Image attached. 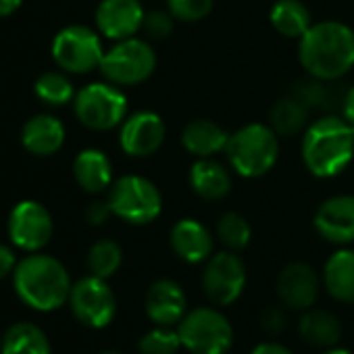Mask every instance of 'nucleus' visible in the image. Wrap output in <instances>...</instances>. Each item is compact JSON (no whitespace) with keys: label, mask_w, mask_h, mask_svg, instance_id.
<instances>
[{"label":"nucleus","mask_w":354,"mask_h":354,"mask_svg":"<svg viewBox=\"0 0 354 354\" xmlns=\"http://www.w3.org/2000/svg\"><path fill=\"white\" fill-rule=\"evenodd\" d=\"M298 59L310 77L335 82L354 67V32L342 21H319L300 38Z\"/></svg>","instance_id":"1"},{"label":"nucleus","mask_w":354,"mask_h":354,"mask_svg":"<svg viewBox=\"0 0 354 354\" xmlns=\"http://www.w3.org/2000/svg\"><path fill=\"white\" fill-rule=\"evenodd\" d=\"M352 158L354 125L337 115H325L308 123L302 136V160L315 177H335Z\"/></svg>","instance_id":"2"},{"label":"nucleus","mask_w":354,"mask_h":354,"mask_svg":"<svg viewBox=\"0 0 354 354\" xmlns=\"http://www.w3.org/2000/svg\"><path fill=\"white\" fill-rule=\"evenodd\" d=\"M13 286L17 296L28 306L44 313L57 310L69 302L73 288L65 265L59 259L40 252H34L17 263L13 271Z\"/></svg>","instance_id":"3"},{"label":"nucleus","mask_w":354,"mask_h":354,"mask_svg":"<svg viewBox=\"0 0 354 354\" xmlns=\"http://www.w3.org/2000/svg\"><path fill=\"white\" fill-rule=\"evenodd\" d=\"M232 169L242 177H263L269 173L279 156V136L271 125L248 123L230 133L225 148Z\"/></svg>","instance_id":"4"},{"label":"nucleus","mask_w":354,"mask_h":354,"mask_svg":"<svg viewBox=\"0 0 354 354\" xmlns=\"http://www.w3.org/2000/svg\"><path fill=\"white\" fill-rule=\"evenodd\" d=\"M109 205L113 215L131 225L152 223L162 211L158 188L142 175H123L109 188Z\"/></svg>","instance_id":"5"},{"label":"nucleus","mask_w":354,"mask_h":354,"mask_svg":"<svg viewBox=\"0 0 354 354\" xmlns=\"http://www.w3.org/2000/svg\"><path fill=\"white\" fill-rule=\"evenodd\" d=\"M75 115L88 129L109 131L119 127L127 117V98L119 86L96 82L84 86L73 98Z\"/></svg>","instance_id":"6"},{"label":"nucleus","mask_w":354,"mask_h":354,"mask_svg":"<svg viewBox=\"0 0 354 354\" xmlns=\"http://www.w3.org/2000/svg\"><path fill=\"white\" fill-rule=\"evenodd\" d=\"M100 73L115 86H138L146 82L156 69V55L146 40L125 38L113 48L104 50Z\"/></svg>","instance_id":"7"},{"label":"nucleus","mask_w":354,"mask_h":354,"mask_svg":"<svg viewBox=\"0 0 354 354\" xmlns=\"http://www.w3.org/2000/svg\"><path fill=\"white\" fill-rule=\"evenodd\" d=\"M177 333L192 354H227L234 329L227 317L215 308H194L177 323Z\"/></svg>","instance_id":"8"},{"label":"nucleus","mask_w":354,"mask_h":354,"mask_svg":"<svg viewBox=\"0 0 354 354\" xmlns=\"http://www.w3.org/2000/svg\"><path fill=\"white\" fill-rule=\"evenodd\" d=\"M104 48L98 32L86 26H67L53 40V59L67 73H90L100 67Z\"/></svg>","instance_id":"9"},{"label":"nucleus","mask_w":354,"mask_h":354,"mask_svg":"<svg viewBox=\"0 0 354 354\" xmlns=\"http://www.w3.org/2000/svg\"><path fill=\"white\" fill-rule=\"evenodd\" d=\"M246 286V267L234 250L213 254L203 271V290L207 298L219 306H227L240 298Z\"/></svg>","instance_id":"10"},{"label":"nucleus","mask_w":354,"mask_h":354,"mask_svg":"<svg viewBox=\"0 0 354 354\" xmlns=\"http://www.w3.org/2000/svg\"><path fill=\"white\" fill-rule=\"evenodd\" d=\"M69 306L84 325L102 329L113 321L117 310V300L106 279L88 275L77 283H73L69 294Z\"/></svg>","instance_id":"11"},{"label":"nucleus","mask_w":354,"mask_h":354,"mask_svg":"<svg viewBox=\"0 0 354 354\" xmlns=\"http://www.w3.org/2000/svg\"><path fill=\"white\" fill-rule=\"evenodd\" d=\"M53 217L38 201H21L9 215V238L11 242L28 252L42 250L53 238Z\"/></svg>","instance_id":"12"},{"label":"nucleus","mask_w":354,"mask_h":354,"mask_svg":"<svg viewBox=\"0 0 354 354\" xmlns=\"http://www.w3.org/2000/svg\"><path fill=\"white\" fill-rule=\"evenodd\" d=\"M119 127L121 150L136 158L154 154L162 146L167 136V125L162 117L152 111H138L133 115H127Z\"/></svg>","instance_id":"13"},{"label":"nucleus","mask_w":354,"mask_h":354,"mask_svg":"<svg viewBox=\"0 0 354 354\" xmlns=\"http://www.w3.org/2000/svg\"><path fill=\"white\" fill-rule=\"evenodd\" d=\"M144 15L140 0H102L96 9V28L109 40L119 42L142 30Z\"/></svg>","instance_id":"14"},{"label":"nucleus","mask_w":354,"mask_h":354,"mask_svg":"<svg viewBox=\"0 0 354 354\" xmlns=\"http://www.w3.org/2000/svg\"><path fill=\"white\" fill-rule=\"evenodd\" d=\"M315 230L331 244L354 242V196L339 194L327 198L315 215Z\"/></svg>","instance_id":"15"},{"label":"nucleus","mask_w":354,"mask_h":354,"mask_svg":"<svg viewBox=\"0 0 354 354\" xmlns=\"http://www.w3.org/2000/svg\"><path fill=\"white\" fill-rule=\"evenodd\" d=\"M146 315L152 323L169 327L186 317L188 300L182 286L173 279H158L146 292Z\"/></svg>","instance_id":"16"},{"label":"nucleus","mask_w":354,"mask_h":354,"mask_svg":"<svg viewBox=\"0 0 354 354\" xmlns=\"http://www.w3.org/2000/svg\"><path fill=\"white\" fill-rule=\"evenodd\" d=\"M319 294V277L306 263H290L277 277L279 300L294 310H306Z\"/></svg>","instance_id":"17"},{"label":"nucleus","mask_w":354,"mask_h":354,"mask_svg":"<svg viewBox=\"0 0 354 354\" xmlns=\"http://www.w3.org/2000/svg\"><path fill=\"white\" fill-rule=\"evenodd\" d=\"M173 252L186 263H203L213 257V236L196 219H180L169 236Z\"/></svg>","instance_id":"18"},{"label":"nucleus","mask_w":354,"mask_h":354,"mask_svg":"<svg viewBox=\"0 0 354 354\" xmlns=\"http://www.w3.org/2000/svg\"><path fill=\"white\" fill-rule=\"evenodd\" d=\"M21 144L36 156H50L65 144V125L55 115H36L24 125Z\"/></svg>","instance_id":"19"},{"label":"nucleus","mask_w":354,"mask_h":354,"mask_svg":"<svg viewBox=\"0 0 354 354\" xmlns=\"http://www.w3.org/2000/svg\"><path fill=\"white\" fill-rule=\"evenodd\" d=\"M73 175L82 190L100 194L113 186V162L102 150L86 148L73 160Z\"/></svg>","instance_id":"20"},{"label":"nucleus","mask_w":354,"mask_h":354,"mask_svg":"<svg viewBox=\"0 0 354 354\" xmlns=\"http://www.w3.org/2000/svg\"><path fill=\"white\" fill-rule=\"evenodd\" d=\"M230 133L211 119H194L182 131L184 148L198 158H213L217 152L225 150Z\"/></svg>","instance_id":"21"},{"label":"nucleus","mask_w":354,"mask_h":354,"mask_svg":"<svg viewBox=\"0 0 354 354\" xmlns=\"http://www.w3.org/2000/svg\"><path fill=\"white\" fill-rule=\"evenodd\" d=\"M190 186L201 198L219 201L232 190V175L221 162L213 158H198L190 169Z\"/></svg>","instance_id":"22"},{"label":"nucleus","mask_w":354,"mask_h":354,"mask_svg":"<svg viewBox=\"0 0 354 354\" xmlns=\"http://www.w3.org/2000/svg\"><path fill=\"white\" fill-rule=\"evenodd\" d=\"M323 283L335 300L354 302V250L342 248L327 259Z\"/></svg>","instance_id":"23"},{"label":"nucleus","mask_w":354,"mask_h":354,"mask_svg":"<svg viewBox=\"0 0 354 354\" xmlns=\"http://www.w3.org/2000/svg\"><path fill=\"white\" fill-rule=\"evenodd\" d=\"M298 331L302 339L315 348H333L342 335L337 317L321 308H306V313L300 317Z\"/></svg>","instance_id":"24"},{"label":"nucleus","mask_w":354,"mask_h":354,"mask_svg":"<svg viewBox=\"0 0 354 354\" xmlns=\"http://www.w3.org/2000/svg\"><path fill=\"white\" fill-rule=\"evenodd\" d=\"M269 21L277 34L286 38H298V40L313 26L310 11L300 0H277L269 11Z\"/></svg>","instance_id":"25"},{"label":"nucleus","mask_w":354,"mask_h":354,"mask_svg":"<svg viewBox=\"0 0 354 354\" xmlns=\"http://www.w3.org/2000/svg\"><path fill=\"white\" fill-rule=\"evenodd\" d=\"M0 354H53L48 335L34 323H15L3 335Z\"/></svg>","instance_id":"26"},{"label":"nucleus","mask_w":354,"mask_h":354,"mask_svg":"<svg viewBox=\"0 0 354 354\" xmlns=\"http://www.w3.org/2000/svg\"><path fill=\"white\" fill-rule=\"evenodd\" d=\"M308 109L294 96L279 98L269 111V125L277 136H296L308 127Z\"/></svg>","instance_id":"27"},{"label":"nucleus","mask_w":354,"mask_h":354,"mask_svg":"<svg viewBox=\"0 0 354 354\" xmlns=\"http://www.w3.org/2000/svg\"><path fill=\"white\" fill-rule=\"evenodd\" d=\"M308 111L313 109H319V111H327V109H333L335 104H342V96H344V90L342 92H335L329 82H323V80H317V77H310L306 82H300L294 92H292Z\"/></svg>","instance_id":"28"},{"label":"nucleus","mask_w":354,"mask_h":354,"mask_svg":"<svg viewBox=\"0 0 354 354\" xmlns=\"http://www.w3.org/2000/svg\"><path fill=\"white\" fill-rule=\"evenodd\" d=\"M34 92L42 102H46L50 106H63V104H67V102H71L75 98V90H73L71 80L61 71L42 73L36 80Z\"/></svg>","instance_id":"29"},{"label":"nucleus","mask_w":354,"mask_h":354,"mask_svg":"<svg viewBox=\"0 0 354 354\" xmlns=\"http://www.w3.org/2000/svg\"><path fill=\"white\" fill-rule=\"evenodd\" d=\"M121 261H123L121 246L113 240H98L88 252L90 273L96 277H102V279L115 275L117 269L121 267Z\"/></svg>","instance_id":"30"},{"label":"nucleus","mask_w":354,"mask_h":354,"mask_svg":"<svg viewBox=\"0 0 354 354\" xmlns=\"http://www.w3.org/2000/svg\"><path fill=\"white\" fill-rule=\"evenodd\" d=\"M217 236L227 250H242L252 238L250 223L240 213H225L217 223Z\"/></svg>","instance_id":"31"},{"label":"nucleus","mask_w":354,"mask_h":354,"mask_svg":"<svg viewBox=\"0 0 354 354\" xmlns=\"http://www.w3.org/2000/svg\"><path fill=\"white\" fill-rule=\"evenodd\" d=\"M138 348L140 354H177V350L182 348V337L177 329L171 331L169 327L158 325V329H150L142 335Z\"/></svg>","instance_id":"32"},{"label":"nucleus","mask_w":354,"mask_h":354,"mask_svg":"<svg viewBox=\"0 0 354 354\" xmlns=\"http://www.w3.org/2000/svg\"><path fill=\"white\" fill-rule=\"evenodd\" d=\"M167 11L175 21L196 24L211 15L213 0H167Z\"/></svg>","instance_id":"33"},{"label":"nucleus","mask_w":354,"mask_h":354,"mask_svg":"<svg viewBox=\"0 0 354 354\" xmlns=\"http://www.w3.org/2000/svg\"><path fill=\"white\" fill-rule=\"evenodd\" d=\"M173 15L169 11H150L144 15V24H142V32L150 38V40H165L171 36L173 32Z\"/></svg>","instance_id":"34"},{"label":"nucleus","mask_w":354,"mask_h":354,"mask_svg":"<svg viewBox=\"0 0 354 354\" xmlns=\"http://www.w3.org/2000/svg\"><path fill=\"white\" fill-rule=\"evenodd\" d=\"M261 325L265 331L269 333H279L283 331V327L288 325V317L283 315L281 308H267L263 315H261Z\"/></svg>","instance_id":"35"},{"label":"nucleus","mask_w":354,"mask_h":354,"mask_svg":"<svg viewBox=\"0 0 354 354\" xmlns=\"http://www.w3.org/2000/svg\"><path fill=\"white\" fill-rule=\"evenodd\" d=\"M111 215H113V211H111L109 201H94V203L86 209V219H88V223H92V225H102Z\"/></svg>","instance_id":"36"},{"label":"nucleus","mask_w":354,"mask_h":354,"mask_svg":"<svg viewBox=\"0 0 354 354\" xmlns=\"http://www.w3.org/2000/svg\"><path fill=\"white\" fill-rule=\"evenodd\" d=\"M17 267V259H15V252L5 246V244H0V279H5L7 275H11Z\"/></svg>","instance_id":"37"},{"label":"nucleus","mask_w":354,"mask_h":354,"mask_svg":"<svg viewBox=\"0 0 354 354\" xmlns=\"http://www.w3.org/2000/svg\"><path fill=\"white\" fill-rule=\"evenodd\" d=\"M339 109H342V117H344L350 125H354V84H352L350 88L344 90Z\"/></svg>","instance_id":"38"},{"label":"nucleus","mask_w":354,"mask_h":354,"mask_svg":"<svg viewBox=\"0 0 354 354\" xmlns=\"http://www.w3.org/2000/svg\"><path fill=\"white\" fill-rule=\"evenodd\" d=\"M250 354H292V352L286 346H281V344L265 342V344H259Z\"/></svg>","instance_id":"39"},{"label":"nucleus","mask_w":354,"mask_h":354,"mask_svg":"<svg viewBox=\"0 0 354 354\" xmlns=\"http://www.w3.org/2000/svg\"><path fill=\"white\" fill-rule=\"evenodd\" d=\"M21 3H24V0H0V17L13 15L21 7Z\"/></svg>","instance_id":"40"},{"label":"nucleus","mask_w":354,"mask_h":354,"mask_svg":"<svg viewBox=\"0 0 354 354\" xmlns=\"http://www.w3.org/2000/svg\"><path fill=\"white\" fill-rule=\"evenodd\" d=\"M325 354H350L348 350H342V348H327Z\"/></svg>","instance_id":"41"},{"label":"nucleus","mask_w":354,"mask_h":354,"mask_svg":"<svg viewBox=\"0 0 354 354\" xmlns=\"http://www.w3.org/2000/svg\"><path fill=\"white\" fill-rule=\"evenodd\" d=\"M102 354H121V352H113V350H106V352H102Z\"/></svg>","instance_id":"42"},{"label":"nucleus","mask_w":354,"mask_h":354,"mask_svg":"<svg viewBox=\"0 0 354 354\" xmlns=\"http://www.w3.org/2000/svg\"><path fill=\"white\" fill-rule=\"evenodd\" d=\"M0 346H3V337H0Z\"/></svg>","instance_id":"43"}]
</instances>
